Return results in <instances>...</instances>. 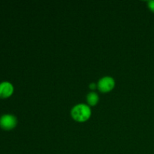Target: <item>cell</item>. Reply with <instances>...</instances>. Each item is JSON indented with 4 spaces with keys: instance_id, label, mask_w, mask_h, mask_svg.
<instances>
[{
    "instance_id": "6da1fadb",
    "label": "cell",
    "mask_w": 154,
    "mask_h": 154,
    "mask_svg": "<svg viewBox=\"0 0 154 154\" xmlns=\"http://www.w3.org/2000/svg\"><path fill=\"white\" fill-rule=\"evenodd\" d=\"M92 114L90 106L85 104H78L73 107L71 115L74 120L78 123H84L90 118Z\"/></svg>"
},
{
    "instance_id": "5b68a950",
    "label": "cell",
    "mask_w": 154,
    "mask_h": 154,
    "mask_svg": "<svg viewBox=\"0 0 154 154\" xmlns=\"http://www.w3.org/2000/svg\"><path fill=\"white\" fill-rule=\"evenodd\" d=\"M99 101V95L97 93H94V92H91V93H88L87 96V102L89 105L90 106H95L98 104Z\"/></svg>"
},
{
    "instance_id": "52a82bcc",
    "label": "cell",
    "mask_w": 154,
    "mask_h": 154,
    "mask_svg": "<svg viewBox=\"0 0 154 154\" xmlns=\"http://www.w3.org/2000/svg\"><path fill=\"white\" fill-rule=\"evenodd\" d=\"M89 87H90V90H96V87H97V84H96L95 83H92V84H90V85H89Z\"/></svg>"
},
{
    "instance_id": "3957f363",
    "label": "cell",
    "mask_w": 154,
    "mask_h": 154,
    "mask_svg": "<svg viewBox=\"0 0 154 154\" xmlns=\"http://www.w3.org/2000/svg\"><path fill=\"white\" fill-rule=\"evenodd\" d=\"M17 123V118L11 114H4L0 117V126L5 130L14 129Z\"/></svg>"
},
{
    "instance_id": "8992f818",
    "label": "cell",
    "mask_w": 154,
    "mask_h": 154,
    "mask_svg": "<svg viewBox=\"0 0 154 154\" xmlns=\"http://www.w3.org/2000/svg\"><path fill=\"white\" fill-rule=\"evenodd\" d=\"M148 8L152 12L154 13V0H151V1L148 2Z\"/></svg>"
},
{
    "instance_id": "7a4b0ae2",
    "label": "cell",
    "mask_w": 154,
    "mask_h": 154,
    "mask_svg": "<svg viewBox=\"0 0 154 154\" xmlns=\"http://www.w3.org/2000/svg\"><path fill=\"white\" fill-rule=\"evenodd\" d=\"M115 87V81L111 77L106 76L101 78L97 84V88L102 93H106L111 92Z\"/></svg>"
},
{
    "instance_id": "277c9868",
    "label": "cell",
    "mask_w": 154,
    "mask_h": 154,
    "mask_svg": "<svg viewBox=\"0 0 154 154\" xmlns=\"http://www.w3.org/2000/svg\"><path fill=\"white\" fill-rule=\"evenodd\" d=\"M14 87L11 83L5 81L0 84V97L8 98L12 95Z\"/></svg>"
}]
</instances>
